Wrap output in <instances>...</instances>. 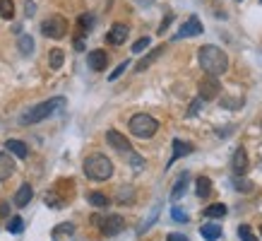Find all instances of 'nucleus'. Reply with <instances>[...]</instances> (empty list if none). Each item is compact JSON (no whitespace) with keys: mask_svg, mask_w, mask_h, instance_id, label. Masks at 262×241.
<instances>
[{"mask_svg":"<svg viewBox=\"0 0 262 241\" xmlns=\"http://www.w3.org/2000/svg\"><path fill=\"white\" fill-rule=\"evenodd\" d=\"M192 145H190V142H185V140H173V157H171V164L173 162H176V159H181V157H188L190 152H192Z\"/></svg>","mask_w":262,"mask_h":241,"instance_id":"dca6fc26","label":"nucleus"},{"mask_svg":"<svg viewBox=\"0 0 262 241\" xmlns=\"http://www.w3.org/2000/svg\"><path fill=\"white\" fill-rule=\"evenodd\" d=\"M171 217L176 220V222H188V215L183 213L181 207H171Z\"/></svg>","mask_w":262,"mask_h":241,"instance_id":"473e14b6","label":"nucleus"},{"mask_svg":"<svg viewBox=\"0 0 262 241\" xmlns=\"http://www.w3.org/2000/svg\"><path fill=\"white\" fill-rule=\"evenodd\" d=\"M238 236H241V241H257L248 224H241V227H238Z\"/></svg>","mask_w":262,"mask_h":241,"instance_id":"c85d7f7f","label":"nucleus"},{"mask_svg":"<svg viewBox=\"0 0 262 241\" xmlns=\"http://www.w3.org/2000/svg\"><path fill=\"white\" fill-rule=\"evenodd\" d=\"M22 229H24V220H22V217H12V220L8 222V232L10 234H19Z\"/></svg>","mask_w":262,"mask_h":241,"instance_id":"393cba45","label":"nucleus"},{"mask_svg":"<svg viewBox=\"0 0 262 241\" xmlns=\"http://www.w3.org/2000/svg\"><path fill=\"white\" fill-rule=\"evenodd\" d=\"M231 169H234L236 176H245L248 174V155L243 147H236L234 157H231Z\"/></svg>","mask_w":262,"mask_h":241,"instance_id":"9d476101","label":"nucleus"},{"mask_svg":"<svg viewBox=\"0 0 262 241\" xmlns=\"http://www.w3.org/2000/svg\"><path fill=\"white\" fill-rule=\"evenodd\" d=\"M166 241H190V239H188V236H183V234H178V232H171Z\"/></svg>","mask_w":262,"mask_h":241,"instance_id":"e433bc0d","label":"nucleus"},{"mask_svg":"<svg viewBox=\"0 0 262 241\" xmlns=\"http://www.w3.org/2000/svg\"><path fill=\"white\" fill-rule=\"evenodd\" d=\"M198 34H202V22H200L195 15H190V17L181 24V29H178L176 39H181V37H198Z\"/></svg>","mask_w":262,"mask_h":241,"instance_id":"1a4fd4ad","label":"nucleus"},{"mask_svg":"<svg viewBox=\"0 0 262 241\" xmlns=\"http://www.w3.org/2000/svg\"><path fill=\"white\" fill-rule=\"evenodd\" d=\"M145 48H149V37H142L140 41H135L133 44V53H142Z\"/></svg>","mask_w":262,"mask_h":241,"instance_id":"2f4dec72","label":"nucleus"},{"mask_svg":"<svg viewBox=\"0 0 262 241\" xmlns=\"http://www.w3.org/2000/svg\"><path fill=\"white\" fill-rule=\"evenodd\" d=\"M198 89H200V99H202V102H212V99H217V97H219V92H221V84H219L217 75H209L207 73L202 80H200Z\"/></svg>","mask_w":262,"mask_h":241,"instance_id":"423d86ee","label":"nucleus"},{"mask_svg":"<svg viewBox=\"0 0 262 241\" xmlns=\"http://www.w3.org/2000/svg\"><path fill=\"white\" fill-rule=\"evenodd\" d=\"M127 34H130L127 24H113V27H111V32L106 34V41H109V44H113V46H120V44H125Z\"/></svg>","mask_w":262,"mask_h":241,"instance_id":"9b49d317","label":"nucleus"},{"mask_svg":"<svg viewBox=\"0 0 262 241\" xmlns=\"http://www.w3.org/2000/svg\"><path fill=\"white\" fill-rule=\"evenodd\" d=\"M15 174V159L10 152H0V181H8Z\"/></svg>","mask_w":262,"mask_h":241,"instance_id":"ddd939ff","label":"nucleus"},{"mask_svg":"<svg viewBox=\"0 0 262 241\" xmlns=\"http://www.w3.org/2000/svg\"><path fill=\"white\" fill-rule=\"evenodd\" d=\"M226 213H228V210H226L224 203H214V205H209V207H205V217H212V220H219V217H224Z\"/></svg>","mask_w":262,"mask_h":241,"instance_id":"aec40b11","label":"nucleus"},{"mask_svg":"<svg viewBox=\"0 0 262 241\" xmlns=\"http://www.w3.org/2000/svg\"><path fill=\"white\" fill-rule=\"evenodd\" d=\"M106 142H109L111 147L120 152V155H130L133 152V145H130V140L123 135V133H118V130H106Z\"/></svg>","mask_w":262,"mask_h":241,"instance_id":"6e6552de","label":"nucleus"},{"mask_svg":"<svg viewBox=\"0 0 262 241\" xmlns=\"http://www.w3.org/2000/svg\"><path fill=\"white\" fill-rule=\"evenodd\" d=\"M82 169H84V176L91 181H109L113 176V162L106 155H89Z\"/></svg>","mask_w":262,"mask_h":241,"instance_id":"f03ea898","label":"nucleus"},{"mask_svg":"<svg viewBox=\"0 0 262 241\" xmlns=\"http://www.w3.org/2000/svg\"><path fill=\"white\" fill-rule=\"evenodd\" d=\"M10 215V205L8 203H0V217H8Z\"/></svg>","mask_w":262,"mask_h":241,"instance_id":"4c0bfd02","label":"nucleus"},{"mask_svg":"<svg viewBox=\"0 0 262 241\" xmlns=\"http://www.w3.org/2000/svg\"><path fill=\"white\" fill-rule=\"evenodd\" d=\"M198 61H200V68L205 70V73L209 75H224L226 68H228V58H226V53L221 51L219 46H202L198 51Z\"/></svg>","mask_w":262,"mask_h":241,"instance_id":"f257e3e1","label":"nucleus"},{"mask_svg":"<svg viewBox=\"0 0 262 241\" xmlns=\"http://www.w3.org/2000/svg\"><path fill=\"white\" fill-rule=\"evenodd\" d=\"M89 203L94 205V207H106V205H109V198H106L104 193H91L89 195Z\"/></svg>","mask_w":262,"mask_h":241,"instance_id":"a878e982","label":"nucleus"},{"mask_svg":"<svg viewBox=\"0 0 262 241\" xmlns=\"http://www.w3.org/2000/svg\"><path fill=\"white\" fill-rule=\"evenodd\" d=\"M234 186H236V191H241V193H250V191H253V184H250V181L234 178Z\"/></svg>","mask_w":262,"mask_h":241,"instance_id":"7c9ffc66","label":"nucleus"},{"mask_svg":"<svg viewBox=\"0 0 262 241\" xmlns=\"http://www.w3.org/2000/svg\"><path fill=\"white\" fill-rule=\"evenodd\" d=\"M200 106H202V99H200V97H198L195 102L190 104V109H188V116H198V113H200Z\"/></svg>","mask_w":262,"mask_h":241,"instance_id":"c9c22d12","label":"nucleus"},{"mask_svg":"<svg viewBox=\"0 0 262 241\" xmlns=\"http://www.w3.org/2000/svg\"><path fill=\"white\" fill-rule=\"evenodd\" d=\"M161 53H163V46L154 48V51H152V53H149V56H145V58H142V61H140V63L135 65V70H137V73H145L147 68H149V65H152L154 61H156V58L161 56Z\"/></svg>","mask_w":262,"mask_h":241,"instance_id":"6ab92c4d","label":"nucleus"},{"mask_svg":"<svg viewBox=\"0 0 262 241\" xmlns=\"http://www.w3.org/2000/svg\"><path fill=\"white\" fill-rule=\"evenodd\" d=\"M130 133L135 135V138H142V140H149L156 135V130H159V120L149 116V113H135L133 118H130Z\"/></svg>","mask_w":262,"mask_h":241,"instance_id":"20e7f679","label":"nucleus"},{"mask_svg":"<svg viewBox=\"0 0 262 241\" xmlns=\"http://www.w3.org/2000/svg\"><path fill=\"white\" fill-rule=\"evenodd\" d=\"M195 193H198V198H209L212 195V181H209L207 176H200L198 181H195Z\"/></svg>","mask_w":262,"mask_h":241,"instance_id":"a211bd4d","label":"nucleus"},{"mask_svg":"<svg viewBox=\"0 0 262 241\" xmlns=\"http://www.w3.org/2000/svg\"><path fill=\"white\" fill-rule=\"evenodd\" d=\"M200 234H202V239L205 241H217L219 236H221V227H219V224H202V227H200Z\"/></svg>","mask_w":262,"mask_h":241,"instance_id":"f3484780","label":"nucleus"},{"mask_svg":"<svg viewBox=\"0 0 262 241\" xmlns=\"http://www.w3.org/2000/svg\"><path fill=\"white\" fill-rule=\"evenodd\" d=\"M17 46H19V51H22L24 56H31V51H34V39L29 37V34H22L19 41H17Z\"/></svg>","mask_w":262,"mask_h":241,"instance_id":"5701e85b","label":"nucleus"},{"mask_svg":"<svg viewBox=\"0 0 262 241\" xmlns=\"http://www.w3.org/2000/svg\"><path fill=\"white\" fill-rule=\"evenodd\" d=\"M41 34L48 39H63L68 34V19L63 15H48L41 22Z\"/></svg>","mask_w":262,"mask_h":241,"instance_id":"39448f33","label":"nucleus"},{"mask_svg":"<svg viewBox=\"0 0 262 241\" xmlns=\"http://www.w3.org/2000/svg\"><path fill=\"white\" fill-rule=\"evenodd\" d=\"M31 198H34V188H31L29 184H22L19 186V191L15 193V205H17V207H27Z\"/></svg>","mask_w":262,"mask_h":241,"instance_id":"4468645a","label":"nucleus"},{"mask_svg":"<svg viewBox=\"0 0 262 241\" xmlns=\"http://www.w3.org/2000/svg\"><path fill=\"white\" fill-rule=\"evenodd\" d=\"M127 65H130V63H127V61H125V63H120V65H118V68H116V70H113V73L109 75V80H118V77H120V75H123V73H125V70H127Z\"/></svg>","mask_w":262,"mask_h":241,"instance_id":"72a5a7b5","label":"nucleus"},{"mask_svg":"<svg viewBox=\"0 0 262 241\" xmlns=\"http://www.w3.org/2000/svg\"><path fill=\"white\" fill-rule=\"evenodd\" d=\"M188 174H183L178 181H176V186H173V191H171V200H181V195L185 193V186H188Z\"/></svg>","mask_w":262,"mask_h":241,"instance_id":"412c9836","label":"nucleus"},{"mask_svg":"<svg viewBox=\"0 0 262 241\" xmlns=\"http://www.w3.org/2000/svg\"><path fill=\"white\" fill-rule=\"evenodd\" d=\"M94 224H99L101 234H106V236H116V234H120L125 229V220H123L120 215H109V217H104V220L94 217Z\"/></svg>","mask_w":262,"mask_h":241,"instance_id":"0eeeda50","label":"nucleus"},{"mask_svg":"<svg viewBox=\"0 0 262 241\" xmlns=\"http://www.w3.org/2000/svg\"><path fill=\"white\" fill-rule=\"evenodd\" d=\"M87 63H89L91 70H96V73H101L106 65H109V56H106V51H101V48H96V51H91V53H87Z\"/></svg>","mask_w":262,"mask_h":241,"instance_id":"f8f14e48","label":"nucleus"},{"mask_svg":"<svg viewBox=\"0 0 262 241\" xmlns=\"http://www.w3.org/2000/svg\"><path fill=\"white\" fill-rule=\"evenodd\" d=\"M65 106V99L63 97H53V99H48L44 104H37L34 109H29L24 116H22V123L24 126H34V123H41V120L51 118L53 113H58L60 109Z\"/></svg>","mask_w":262,"mask_h":241,"instance_id":"7ed1b4c3","label":"nucleus"},{"mask_svg":"<svg viewBox=\"0 0 262 241\" xmlns=\"http://www.w3.org/2000/svg\"><path fill=\"white\" fill-rule=\"evenodd\" d=\"M260 236H262V224H260Z\"/></svg>","mask_w":262,"mask_h":241,"instance_id":"a19ab883","label":"nucleus"},{"mask_svg":"<svg viewBox=\"0 0 262 241\" xmlns=\"http://www.w3.org/2000/svg\"><path fill=\"white\" fill-rule=\"evenodd\" d=\"M0 17L3 19L15 17V3L12 0H0Z\"/></svg>","mask_w":262,"mask_h":241,"instance_id":"b1692460","label":"nucleus"},{"mask_svg":"<svg viewBox=\"0 0 262 241\" xmlns=\"http://www.w3.org/2000/svg\"><path fill=\"white\" fill-rule=\"evenodd\" d=\"M156 215H159V207H152V213H149V217H147L145 222L140 224V229H137V232H140V234H145L147 229H149V224H152L154 220H156Z\"/></svg>","mask_w":262,"mask_h":241,"instance_id":"cd10ccee","label":"nucleus"},{"mask_svg":"<svg viewBox=\"0 0 262 241\" xmlns=\"http://www.w3.org/2000/svg\"><path fill=\"white\" fill-rule=\"evenodd\" d=\"M5 149H8L10 155L19 157V159H27L29 157V147L22 142V140H8V142H5Z\"/></svg>","mask_w":262,"mask_h":241,"instance_id":"2eb2a0df","label":"nucleus"},{"mask_svg":"<svg viewBox=\"0 0 262 241\" xmlns=\"http://www.w3.org/2000/svg\"><path fill=\"white\" fill-rule=\"evenodd\" d=\"M137 3H140V5H152L154 0H137Z\"/></svg>","mask_w":262,"mask_h":241,"instance_id":"ea45409f","label":"nucleus"},{"mask_svg":"<svg viewBox=\"0 0 262 241\" xmlns=\"http://www.w3.org/2000/svg\"><path fill=\"white\" fill-rule=\"evenodd\" d=\"M133 188H130V186H123V188H120V191H118V203H130V200H133Z\"/></svg>","mask_w":262,"mask_h":241,"instance_id":"bb28decb","label":"nucleus"},{"mask_svg":"<svg viewBox=\"0 0 262 241\" xmlns=\"http://www.w3.org/2000/svg\"><path fill=\"white\" fill-rule=\"evenodd\" d=\"M127 159H130V167L135 169V171H140V169H145V159L140 157V155H135V152H130V155H127Z\"/></svg>","mask_w":262,"mask_h":241,"instance_id":"c756f323","label":"nucleus"},{"mask_svg":"<svg viewBox=\"0 0 262 241\" xmlns=\"http://www.w3.org/2000/svg\"><path fill=\"white\" fill-rule=\"evenodd\" d=\"M171 19H173V15H169V17H166V19L161 22V27H159V32H161V34H163V29H166L169 24H171Z\"/></svg>","mask_w":262,"mask_h":241,"instance_id":"58836bf2","label":"nucleus"},{"mask_svg":"<svg viewBox=\"0 0 262 241\" xmlns=\"http://www.w3.org/2000/svg\"><path fill=\"white\" fill-rule=\"evenodd\" d=\"M63 63H65V53L60 51V48H53V51L48 53V65H51L53 70H58Z\"/></svg>","mask_w":262,"mask_h":241,"instance_id":"4be33fe9","label":"nucleus"},{"mask_svg":"<svg viewBox=\"0 0 262 241\" xmlns=\"http://www.w3.org/2000/svg\"><path fill=\"white\" fill-rule=\"evenodd\" d=\"M91 24H94V17L91 15H82L80 17V29L84 32V29H91Z\"/></svg>","mask_w":262,"mask_h":241,"instance_id":"f704fd0d","label":"nucleus"}]
</instances>
